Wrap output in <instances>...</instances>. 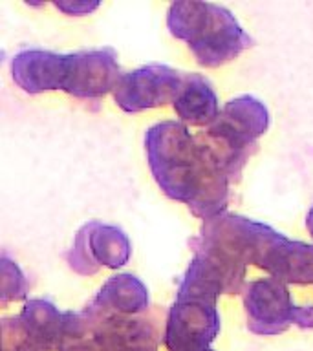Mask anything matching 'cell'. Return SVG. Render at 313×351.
Here are the masks:
<instances>
[{"label":"cell","instance_id":"cell-15","mask_svg":"<svg viewBox=\"0 0 313 351\" xmlns=\"http://www.w3.org/2000/svg\"><path fill=\"white\" fill-rule=\"evenodd\" d=\"M0 276H2L0 278V302L4 306L8 302H19L26 298L27 289H30L26 276L22 274L19 265L5 254L0 260Z\"/></svg>","mask_w":313,"mask_h":351},{"label":"cell","instance_id":"cell-11","mask_svg":"<svg viewBox=\"0 0 313 351\" xmlns=\"http://www.w3.org/2000/svg\"><path fill=\"white\" fill-rule=\"evenodd\" d=\"M257 267L282 284H313V245L290 240L279 230L269 227L257 254Z\"/></svg>","mask_w":313,"mask_h":351},{"label":"cell","instance_id":"cell-17","mask_svg":"<svg viewBox=\"0 0 313 351\" xmlns=\"http://www.w3.org/2000/svg\"><path fill=\"white\" fill-rule=\"evenodd\" d=\"M57 8L59 10H62L65 13H68V15H86V13H90L92 10H95L99 4H62V2H57Z\"/></svg>","mask_w":313,"mask_h":351},{"label":"cell","instance_id":"cell-6","mask_svg":"<svg viewBox=\"0 0 313 351\" xmlns=\"http://www.w3.org/2000/svg\"><path fill=\"white\" fill-rule=\"evenodd\" d=\"M213 296L178 289L165 320L167 351H209L218 337L222 320Z\"/></svg>","mask_w":313,"mask_h":351},{"label":"cell","instance_id":"cell-19","mask_svg":"<svg viewBox=\"0 0 313 351\" xmlns=\"http://www.w3.org/2000/svg\"><path fill=\"white\" fill-rule=\"evenodd\" d=\"M209 351H213V350H209Z\"/></svg>","mask_w":313,"mask_h":351},{"label":"cell","instance_id":"cell-9","mask_svg":"<svg viewBox=\"0 0 313 351\" xmlns=\"http://www.w3.org/2000/svg\"><path fill=\"white\" fill-rule=\"evenodd\" d=\"M121 75L114 48L81 49L68 53V73L62 92L77 99H101L114 92Z\"/></svg>","mask_w":313,"mask_h":351},{"label":"cell","instance_id":"cell-4","mask_svg":"<svg viewBox=\"0 0 313 351\" xmlns=\"http://www.w3.org/2000/svg\"><path fill=\"white\" fill-rule=\"evenodd\" d=\"M2 351H62L84 335L81 313L59 311L49 300L26 302L16 317L4 318Z\"/></svg>","mask_w":313,"mask_h":351},{"label":"cell","instance_id":"cell-5","mask_svg":"<svg viewBox=\"0 0 313 351\" xmlns=\"http://www.w3.org/2000/svg\"><path fill=\"white\" fill-rule=\"evenodd\" d=\"M247 329L260 337H273L290 326L313 329V306H297L288 285L275 278L249 282L244 289Z\"/></svg>","mask_w":313,"mask_h":351},{"label":"cell","instance_id":"cell-8","mask_svg":"<svg viewBox=\"0 0 313 351\" xmlns=\"http://www.w3.org/2000/svg\"><path fill=\"white\" fill-rule=\"evenodd\" d=\"M183 71L167 64H147L123 73L114 88V101L126 114L174 104L183 84Z\"/></svg>","mask_w":313,"mask_h":351},{"label":"cell","instance_id":"cell-10","mask_svg":"<svg viewBox=\"0 0 313 351\" xmlns=\"http://www.w3.org/2000/svg\"><path fill=\"white\" fill-rule=\"evenodd\" d=\"M84 335L101 351H158L161 337L152 318L134 317L88 318L81 313Z\"/></svg>","mask_w":313,"mask_h":351},{"label":"cell","instance_id":"cell-12","mask_svg":"<svg viewBox=\"0 0 313 351\" xmlns=\"http://www.w3.org/2000/svg\"><path fill=\"white\" fill-rule=\"evenodd\" d=\"M68 73V53H55L49 49H22L11 59V77L26 93L65 90Z\"/></svg>","mask_w":313,"mask_h":351},{"label":"cell","instance_id":"cell-16","mask_svg":"<svg viewBox=\"0 0 313 351\" xmlns=\"http://www.w3.org/2000/svg\"><path fill=\"white\" fill-rule=\"evenodd\" d=\"M62 351H101L97 346L93 344L92 340L88 339L86 335H82L79 339H73L70 340L68 344L62 348Z\"/></svg>","mask_w":313,"mask_h":351},{"label":"cell","instance_id":"cell-13","mask_svg":"<svg viewBox=\"0 0 313 351\" xmlns=\"http://www.w3.org/2000/svg\"><path fill=\"white\" fill-rule=\"evenodd\" d=\"M148 311V289L130 273L110 276L90 304L82 309L88 318L134 317Z\"/></svg>","mask_w":313,"mask_h":351},{"label":"cell","instance_id":"cell-2","mask_svg":"<svg viewBox=\"0 0 313 351\" xmlns=\"http://www.w3.org/2000/svg\"><path fill=\"white\" fill-rule=\"evenodd\" d=\"M170 35L185 40L196 62L218 68L251 48L253 40L227 8L213 2H174L169 5Z\"/></svg>","mask_w":313,"mask_h":351},{"label":"cell","instance_id":"cell-7","mask_svg":"<svg viewBox=\"0 0 313 351\" xmlns=\"http://www.w3.org/2000/svg\"><path fill=\"white\" fill-rule=\"evenodd\" d=\"M132 254V243L117 225L92 219L77 230L73 245L66 252V262L73 273L92 276L101 267H123Z\"/></svg>","mask_w":313,"mask_h":351},{"label":"cell","instance_id":"cell-18","mask_svg":"<svg viewBox=\"0 0 313 351\" xmlns=\"http://www.w3.org/2000/svg\"><path fill=\"white\" fill-rule=\"evenodd\" d=\"M306 227H308V232H310V236H312V240H313V205H312V208L308 210Z\"/></svg>","mask_w":313,"mask_h":351},{"label":"cell","instance_id":"cell-14","mask_svg":"<svg viewBox=\"0 0 313 351\" xmlns=\"http://www.w3.org/2000/svg\"><path fill=\"white\" fill-rule=\"evenodd\" d=\"M174 112L185 126L207 128L218 119L220 101L213 84L202 73H185L180 93L174 101Z\"/></svg>","mask_w":313,"mask_h":351},{"label":"cell","instance_id":"cell-3","mask_svg":"<svg viewBox=\"0 0 313 351\" xmlns=\"http://www.w3.org/2000/svg\"><path fill=\"white\" fill-rule=\"evenodd\" d=\"M269 128V112L260 99L238 95L224 104L218 119L196 134L213 154L231 183L240 181L242 170L258 150V137Z\"/></svg>","mask_w":313,"mask_h":351},{"label":"cell","instance_id":"cell-1","mask_svg":"<svg viewBox=\"0 0 313 351\" xmlns=\"http://www.w3.org/2000/svg\"><path fill=\"white\" fill-rule=\"evenodd\" d=\"M145 152L165 196L185 203L203 221L227 213L231 180L189 126L180 121L156 123L145 134Z\"/></svg>","mask_w":313,"mask_h":351}]
</instances>
